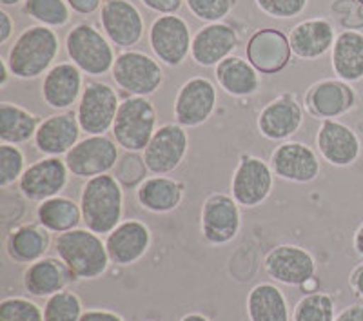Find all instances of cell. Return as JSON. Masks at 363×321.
<instances>
[{
  "label": "cell",
  "mask_w": 363,
  "mask_h": 321,
  "mask_svg": "<svg viewBox=\"0 0 363 321\" xmlns=\"http://www.w3.org/2000/svg\"><path fill=\"white\" fill-rule=\"evenodd\" d=\"M118 147L106 135L87 136L74 145L66 154V165L69 173L77 178H95L109 174L118 162Z\"/></svg>",
  "instance_id": "obj_7"
},
{
  "label": "cell",
  "mask_w": 363,
  "mask_h": 321,
  "mask_svg": "<svg viewBox=\"0 0 363 321\" xmlns=\"http://www.w3.org/2000/svg\"><path fill=\"white\" fill-rule=\"evenodd\" d=\"M24 2V0H0V4L4 6V8H9V6H17Z\"/></svg>",
  "instance_id": "obj_52"
},
{
  "label": "cell",
  "mask_w": 363,
  "mask_h": 321,
  "mask_svg": "<svg viewBox=\"0 0 363 321\" xmlns=\"http://www.w3.org/2000/svg\"><path fill=\"white\" fill-rule=\"evenodd\" d=\"M336 303L325 293H311L301 298L293 310V321H335Z\"/></svg>",
  "instance_id": "obj_36"
},
{
  "label": "cell",
  "mask_w": 363,
  "mask_h": 321,
  "mask_svg": "<svg viewBox=\"0 0 363 321\" xmlns=\"http://www.w3.org/2000/svg\"><path fill=\"white\" fill-rule=\"evenodd\" d=\"M0 321H44V310L28 298H4L0 301Z\"/></svg>",
  "instance_id": "obj_40"
},
{
  "label": "cell",
  "mask_w": 363,
  "mask_h": 321,
  "mask_svg": "<svg viewBox=\"0 0 363 321\" xmlns=\"http://www.w3.org/2000/svg\"><path fill=\"white\" fill-rule=\"evenodd\" d=\"M349 281H351L352 291H354V293L358 294V296L363 300V264L358 265V267L352 271L351 280H349Z\"/></svg>",
  "instance_id": "obj_49"
},
{
  "label": "cell",
  "mask_w": 363,
  "mask_h": 321,
  "mask_svg": "<svg viewBox=\"0 0 363 321\" xmlns=\"http://www.w3.org/2000/svg\"><path fill=\"white\" fill-rule=\"evenodd\" d=\"M318 151L335 167H349L362 154V142L349 125L338 120H323L316 135Z\"/></svg>",
  "instance_id": "obj_18"
},
{
  "label": "cell",
  "mask_w": 363,
  "mask_h": 321,
  "mask_svg": "<svg viewBox=\"0 0 363 321\" xmlns=\"http://www.w3.org/2000/svg\"><path fill=\"white\" fill-rule=\"evenodd\" d=\"M147 9L160 15H174L182 8L184 0H140Z\"/></svg>",
  "instance_id": "obj_44"
},
{
  "label": "cell",
  "mask_w": 363,
  "mask_h": 321,
  "mask_svg": "<svg viewBox=\"0 0 363 321\" xmlns=\"http://www.w3.org/2000/svg\"><path fill=\"white\" fill-rule=\"evenodd\" d=\"M186 4L194 18L207 24H215L231 13L235 0H186Z\"/></svg>",
  "instance_id": "obj_41"
},
{
  "label": "cell",
  "mask_w": 363,
  "mask_h": 321,
  "mask_svg": "<svg viewBox=\"0 0 363 321\" xmlns=\"http://www.w3.org/2000/svg\"><path fill=\"white\" fill-rule=\"evenodd\" d=\"M22 11L48 28H64L71 21V8L66 0H24Z\"/></svg>",
  "instance_id": "obj_35"
},
{
  "label": "cell",
  "mask_w": 363,
  "mask_h": 321,
  "mask_svg": "<svg viewBox=\"0 0 363 321\" xmlns=\"http://www.w3.org/2000/svg\"><path fill=\"white\" fill-rule=\"evenodd\" d=\"M67 173L69 169L66 162L58 157L42 158L24 171L18 181V189L31 202H44L60 196L67 186Z\"/></svg>",
  "instance_id": "obj_16"
},
{
  "label": "cell",
  "mask_w": 363,
  "mask_h": 321,
  "mask_svg": "<svg viewBox=\"0 0 363 321\" xmlns=\"http://www.w3.org/2000/svg\"><path fill=\"white\" fill-rule=\"evenodd\" d=\"M335 321H363V303L349 305L340 314H336Z\"/></svg>",
  "instance_id": "obj_48"
},
{
  "label": "cell",
  "mask_w": 363,
  "mask_h": 321,
  "mask_svg": "<svg viewBox=\"0 0 363 321\" xmlns=\"http://www.w3.org/2000/svg\"><path fill=\"white\" fill-rule=\"evenodd\" d=\"M37 116L17 103H0V142L2 144H26L38 131Z\"/></svg>",
  "instance_id": "obj_34"
},
{
  "label": "cell",
  "mask_w": 363,
  "mask_h": 321,
  "mask_svg": "<svg viewBox=\"0 0 363 321\" xmlns=\"http://www.w3.org/2000/svg\"><path fill=\"white\" fill-rule=\"evenodd\" d=\"M118 107V95L109 84L89 82L84 87L77 111L80 129L89 136L108 133L115 124Z\"/></svg>",
  "instance_id": "obj_9"
},
{
  "label": "cell",
  "mask_w": 363,
  "mask_h": 321,
  "mask_svg": "<svg viewBox=\"0 0 363 321\" xmlns=\"http://www.w3.org/2000/svg\"><path fill=\"white\" fill-rule=\"evenodd\" d=\"M186 186L182 181L165 176H153L136 187V200L145 210L157 214L171 213L178 209L184 200Z\"/></svg>",
  "instance_id": "obj_30"
},
{
  "label": "cell",
  "mask_w": 363,
  "mask_h": 321,
  "mask_svg": "<svg viewBox=\"0 0 363 321\" xmlns=\"http://www.w3.org/2000/svg\"><path fill=\"white\" fill-rule=\"evenodd\" d=\"M333 69L343 82L351 84L363 79V33L347 31L336 35L333 45Z\"/></svg>",
  "instance_id": "obj_29"
},
{
  "label": "cell",
  "mask_w": 363,
  "mask_h": 321,
  "mask_svg": "<svg viewBox=\"0 0 363 321\" xmlns=\"http://www.w3.org/2000/svg\"><path fill=\"white\" fill-rule=\"evenodd\" d=\"M157 133V109L145 96H129L120 102L113 124L116 144L129 152H144Z\"/></svg>",
  "instance_id": "obj_4"
},
{
  "label": "cell",
  "mask_w": 363,
  "mask_h": 321,
  "mask_svg": "<svg viewBox=\"0 0 363 321\" xmlns=\"http://www.w3.org/2000/svg\"><path fill=\"white\" fill-rule=\"evenodd\" d=\"M66 50L74 66L91 77L109 73L115 66V51L109 40L95 26L86 22L77 24L67 33Z\"/></svg>",
  "instance_id": "obj_5"
},
{
  "label": "cell",
  "mask_w": 363,
  "mask_h": 321,
  "mask_svg": "<svg viewBox=\"0 0 363 321\" xmlns=\"http://www.w3.org/2000/svg\"><path fill=\"white\" fill-rule=\"evenodd\" d=\"M82 314V300L67 288L48 298L44 305V321H80Z\"/></svg>",
  "instance_id": "obj_37"
},
{
  "label": "cell",
  "mask_w": 363,
  "mask_h": 321,
  "mask_svg": "<svg viewBox=\"0 0 363 321\" xmlns=\"http://www.w3.org/2000/svg\"><path fill=\"white\" fill-rule=\"evenodd\" d=\"M352 243H354V251L363 258V223L358 227V231L354 232V240H352Z\"/></svg>",
  "instance_id": "obj_50"
},
{
  "label": "cell",
  "mask_w": 363,
  "mask_h": 321,
  "mask_svg": "<svg viewBox=\"0 0 363 321\" xmlns=\"http://www.w3.org/2000/svg\"><path fill=\"white\" fill-rule=\"evenodd\" d=\"M104 33L115 45L129 50L144 37V18L129 0H106L100 9Z\"/></svg>",
  "instance_id": "obj_15"
},
{
  "label": "cell",
  "mask_w": 363,
  "mask_h": 321,
  "mask_svg": "<svg viewBox=\"0 0 363 321\" xmlns=\"http://www.w3.org/2000/svg\"><path fill=\"white\" fill-rule=\"evenodd\" d=\"M180 321H211V320L200 312H191V314H186Z\"/></svg>",
  "instance_id": "obj_51"
},
{
  "label": "cell",
  "mask_w": 363,
  "mask_h": 321,
  "mask_svg": "<svg viewBox=\"0 0 363 321\" xmlns=\"http://www.w3.org/2000/svg\"><path fill=\"white\" fill-rule=\"evenodd\" d=\"M15 33V22L6 9H0V44H8L9 38Z\"/></svg>",
  "instance_id": "obj_47"
},
{
  "label": "cell",
  "mask_w": 363,
  "mask_h": 321,
  "mask_svg": "<svg viewBox=\"0 0 363 321\" xmlns=\"http://www.w3.org/2000/svg\"><path fill=\"white\" fill-rule=\"evenodd\" d=\"M264 267L267 276L277 283L303 287L316 274V259L298 245H278L267 252Z\"/></svg>",
  "instance_id": "obj_10"
},
{
  "label": "cell",
  "mask_w": 363,
  "mask_h": 321,
  "mask_svg": "<svg viewBox=\"0 0 363 321\" xmlns=\"http://www.w3.org/2000/svg\"><path fill=\"white\" fill-rule=\"evenodd\" d=\"M79 116L74 113H58L40 122L35 135V145L48 157L67 154L74 145L79 144L80 136Z\"/></svg>",
  "instance_id": "obj_25"
},
{
  "label": "cell",
  "mask_w": 363,
  "mask_h": 321,
  "mask_svg": "<svg viewBox=\"0 0 363 321\" xmlns=\"http://www.w3.org/2000/svg\"><path fill=\"white\" fill-rule=\"evenodd\" d=\"M147 165H145L144 154L140 152H129L125 151L124 157H120L115 165V174L113 176L120 181V186L135 189L140 187L147 178Z\"/></svg>",
  "instance_id": "obj_38"
},
{
  "label": "cell",
  "mask_w": 363,
  "mask_h": 321,
  "mask_svg": "<svg viewBox=\"0 0 363 321\" xmlns=\"http://www.w3.org/2000/svg\"><path fill=\"white\" fill-rule=\"evenodd\" d=\"M80 321H124L120 314L106 309H87L84 310Z\"/></svg>",
  "instance_id": "obj_46"
},
{
  "label": "cell",
  "mask_w": 363,
  "mask_h": 321,
  "mask_svg": "<svg viewBox=\"0 0 363 321\" xmlns=\"http://www.w3.org/2000/svg\"><path fill=\"white\" fill-rule=\"evenodd\" d=\"M37 220L44 229L55 235L79 229L82 222V209L71 198L55 196L40 202L37 207Z\"/></svg>",
  "instance_id": "obj_33"
},
{
  "label": "cell",
  "mask_w": 363,
  "mask_h": 321,
  "mask_svg": "<svg viewBox=\"0 0 363 321\" xmlns=\"http://www.w3.org/2000/svg\"><path fill=\"white\" fill-rule=\"evenodd\" d=\"M82 71L73 62H60L51 67L42 82V98L51 109L66 111L82 96Z\"/></svg>",
  "instance_id": "obj_24"
},
{
  "label": "cell",
  "mask_w": 363,
  "mask_h": 321,
  "mask_svg": "<svg viewBox=\"0 0 363 321\" xmlns=\"http://www.w3.org/2000/svg\"><path fill=\"white\" fill-rule=\"evenodd\" d=\"M69 8L79 15H93L102 9V0H66Z\"/></svg>",
  "instance_id": "obj_45"
},
{
  "label": "cell",
  "mask_w": 363,
  "mask_h": 321,
  "mask_svg": "<svg viewBox=\"0 0 363 321\" xmlns=\"http://www.w3.org/2000/svg\"><path fill=\"white\" fill-rule=\"evenodd\" d=\"M330 11L347 31H362L363 29V6L358 0H333Z\"/></svg>",
  "instance_id": "obj_42"
},
{
  "label": "cell",
  "mask_w": 363,
  "mask_h": 321,
  "mask_svg": "<svg viewBox=\"0 0 363 321\" xmlns=\"http://www.w3.org/2000/svg\"><path fill=\"white\" fill-rule=\"evenodd\" d=\"M303 122L300 103L291 96L272 100L258 115V131L269 140H285L293 136Z\"/></svg>",
  "instance_id": "obj_26"
},
{
  "label": "cell",
  "mask_w": 363,
  "mask_h": 321,
  "mask_svg": "<svg viewBox=\"0 0 363 321\" xmlns=\"http://www.w3.org/2000/svg\"><path fill=\"white\" fill-rule=\"evenodd\" d=\"M149 44L162 64L178 67L191 53V29L187 22L177 15H162L155 18L149 29Z\"/></svg>",
  "instance_id": "obj_8"
},
{
  "label": "cell",
  "mask_w": 363,
  "mask_h": 321,
  "mask_svg": "<svg viewBox=\"0 0 363 321\" xmlns=\"http://www.w3.org/2000/svg\"><path fill=\"white\" fill-rule=\"evenodd\" d=\"M309 0H256V6L272 18H294L306 11Z\"/></svg>",
  "instance_id": "obj_43"
},
{
  "label": "cell",
  "mask_w": 363,
  "mask_h": 321,
  "mask_svg": "<svg viewBox=\"0 0 363 321\" xmlns=\"http://www.w3.org/2000/svg\"><path fill=\"white\" fill-rule=\"evenodd\" d=\"M80 209L86 229L95 235H109L122 223L124 191L111 174L89 178L80 193Z\"/></svg>",
  "instance_id": "obj_2"
},
{
  "label": "cell",
  "mask_w": 363,
  "mask_h": 321,
  "mask_svg": "<svg viewBox=\"0 0 363 321\" xmlns=\"http://www.w3.org/2000/svg\"><path fill=\"white\" fill-rule=\"evenodd\" d=\"M151 245V231L138 220H125L106 238L111 264L118 267H129L140 261Z\"/></svg>",
  "instance_id": "obj_20"
},
{
  "label": "cell",
  "mask_w": 363,
  "mask_h": 321,
  "mask_svg": "<svg viewBox=\"0 0 363 321\" xmlns=\"http://www.w3.org/2000/svg\"><path fill=\"white\" fill-rule=\"evenodd\" d=\"M358 2H359V4H362V6H363V0H358Z\"/></svg>",
  "instance_id": "obj_53"
},
{
  "label": "cell",
  "mask_w": 363,
  "mask_h": 321,
  "mask_svg": "<svg viewBox=\"0 0 363 321\" xmlns=\"http://www.w3.org/2000/svg\"><path fill=\"white\" fill-rule=\"evenodd\" d=\"M249 321H291L289 305L277 285L258 283L245 301Z\"/></svg>",
  "instance_id": "obj_32"
},
{
  "label": "cell",
  "mask_w": 363,
  "mask_h": 321,
  "mask_svg": "<svg viewBox=\"0 0 363 321\" xmlns=\"http://www.w3.org/2000/svg\"><path fill=\"white\" fill-rule=\"evenodd\" d=\"M242 214L235 198L229 194H211L202 207V236L211 245H227L238 236Z\"/></svg>",
  "instance_id": "obj_13"
},
{
  "label": "cell",
  "mask_w": 363,
  "mask_h": 321,
  "mask_svg": "<svg viewBox=\"0 0 363 321\" xmlns=\"http://www.w3.org/2000/svg\"><path fill=\"white\" fill-rule=\"evenodd\" d=\"M60 51V40L53 28L29 26L13 42L8 53V66L15 79L33 80L53 67Z\"/></svg>",
  "instance_id": "obj_1"
},
{
  "label": "cell",
  "mask_w": 363,
  "mask_h": 321,
  "mask_svg": "<svg viewBox=\"0 0 363 321\" xmlns=\"http://www.w3.org/2000/svg\"><path fill=\"white\" fill-rule=\"evenodd\" d=\"M356 93L343 80L327 79L316 82L306 96L307 109L311 115L323 120H333L345 115L356 106Z\"/></svg>",
  "instance_id": "obj_23"
},
{
  "label": "cell",
  "mask_w": 363,
  "mask_h": 321,
  "mask_svg": "<svg viewBox=\"0 0 363 321\" xmlns=\"http://www.w3.org/2000/svg\"><path fill=\"white\" fill-rule=\"evenodd\" d=\"M51 245V232L38 223H26L9 232L6 252L18 265H31L45 256Z\"/></svg>",
  "instance_id": "obj_28"
},
{
  "label": "cell",
  "mask_w": 363,
  "mask_h": 321,
  "mask_svg": "<svg viewBox=\"0 0 363 321\" xmlns=\"http://www.w3.org/2000/svg\"><path fill=\"white\" fill-rule=\"evenodd\" d=\"M271 169L278 178L294 184L316 180L322 165L316 152L301 142H285L271 154Z\"/></svg>",
  "instance_id": "obj_17"
},
{
  "label": "cell",
  "mask_w": 363,
  "mask_h": 321,
  "mask_svg": "<svg viewBox=\"0 0 363 321\" xmlns=\"http://www.w3.org/2000/svg\"><path fill=\"white\" fill-rule=\"evenodd\" d=\"M336 35L335 28L325 18H311L291 29L289 44L293 55L301 60H314L333 50Z\"/></svg>",
  "instance_id": "obj_27"
},
{
  "label": "cell",
  "mask_w": 363,
  "mask_h": 321,
  "mask_svg": "<svg viewBox=\"0 0 363 321\" xmlns=\"http://www.w3.org/2000/svg\"><path fill=\"white\" fill-rule=\"evenodd\" d=\"M216 82L227 95L251 96L260 86V77L249 60L240 57H227L216 66Z\"/></svg>",
  "instance_id": "obj_31"
},
{
  "label": "cell",
  "mask_w": 363,
  "mask_h": 321,
  "mask_svg": "<svg viewBox=\"0 0 363 321\" xmlns=\"http://www.w3.org/2000/svg\"><path fill=\"white\" fill-rule=\"evenodd\" d=\"M55 252L77 280H99L111 264L106 242L89 229H73L58 235Z\"/></svg>",
  "instance_id": "obj_3"
},
{
  "label": "cell",
  "mask_w": 363,
  "mask_h": 321,
  "mask_svg": "<svg viewBox=\"0 0 363 321\" xmlns=\"http://www.w3.org/2000/svg\"><path fill=\"white\" fill-rule=\"evenodd\" d=\"M77 278L60 258L44 256L35 264L28 265L22 276L24 288L33 298H51L62 293Z\"/></svg>",
  "instance_id": "obj_22"
},
{
  "label": "cell",
  "mask_w": 363,
  "mask_h": 321,
  "mask_svg": "<svg viewBox=\"0 0 363 321\" xmlns=\"http://www.w3.org/2000/svg\"><path fill=\"white\" fill-rule=\"evenodd\" d=\"M216 107V87L206 77H194L178 89L174 98V118L182 128L206 124Z\"/></svg>",
  "instance_id": "obj_14"
},
{
  "label": "cell",
  "mask_w": 363,
  "mask_h": 321,
  "mask_svg": "<svg viewBox=\"0 0 363 321\" xmlns=\"http://www.w3.org/2000/svg\"><path fill=\"white\" fill-rule=\"evenodd\" d=\"M113 80L120 89L131 96L153 95L164 82V71L160 64L142 51H124L115 60L111 69Z\"/></svg>",
  "instance_id": "obj_6"
},
{
  "label": "cell",
  "mask_w": 363,
  "mask_h": 321,
  "mask_svg": "<svg viewBox=\"0 0 363 321\" xmlns=\"http://www.w3.org/2000/svg\"><path fill=\"white\" fill-rule=\"evenodd\" d=\"M272 169L260 158L242 154L233 174L231 196L240 207L252 209L265 202L272 191Z\"/></svg>",
  "instance_id": "obj_12"
},
{
  "label": "cell",
  "mask_w": 363,
  "mask_h": 321,
  "mask_svg": "<svg viewBox=\"0 0 363 321\" xmlns=\"http://www.w3.org/2000/svg\"><path fill=\"white\" fill-rule=\"evenodd\" d=\"M147 321H157V320H147Z\"/></svg>",
  "instance_id": "obj_54"
},
{
  "label": "cell",
  "mask_w": 363,
  "mask_h": 321,
  "mask_svg": "<svg viewBox=\"0 0 363 321\" xmlns=\"http://www.w3.org/2000/svg\"><path fill=\"white\" fill-rule=\"evenodd\" d=\"M24 152L13 144H0V187L8 189L24 174Z\"/></svg>",
  "instance_id": "obj_39"
},
{
  "label": "cell",
  "mask_w": 363,
  "mask_h": 321,
  "mask_svg": "<svg viewBox=\"0 0 363 321\" xmlns=\"http://www.w3.org/2000/svg\"><path fill=\"white\" fill-rule=\"evenodd\" d=\"M189 151V136L180 124H165L157 129L144 151L149 173L164 176L178 169Z\"/></svg>",
  "instance_id": "obj_11"
},
{
  "label": "cell",
  "mask_w": 363,
  "mask_h": 321,
  "mask_svg": "<svg viewBox=\"0 0 363 321\" xmlns=\"http://www.w3.org/2000/svg\"><path fill=\"white\" fill-rule=\"evenodd\" d=\"M289 37L274 28L256 31L247 42V60L262 74H277L291 60Z\"/></svg>",
  "instance_id": "obj_19"
},
{
  "label": "cell",
  "mask_w": 363,
  "mask_h": 321,
  "mask_svg": "<svg viewBox=\"0 0 363 321\" xmlns=\"http://www.w3.org/2000/svg\"><path fill=\"white\" fill-rule=\"evenodd\" d=\"M238 45V35L235 28L223 22L207 24L196 31L191 44V57L199 66L213 67L231 57Z\"/></svg>",
  "instance_id": "obj_21"
}]
</instances>
